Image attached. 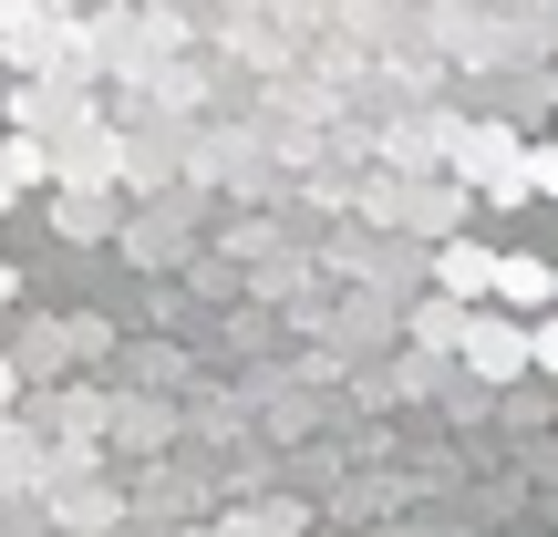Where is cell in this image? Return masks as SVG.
Segmentation results:
<instances>
[{"instance_id": "cell-1", "label": "cell", "mask_w": 558, "mask_h": 537, "mask_svg": "<svg viewBox=\"0 0 558 537\" xmlns=\"http://www.w3.org/2000/svg\"><path fill=\"white\" fill-rule=\"evenodd\" d=\"M465 176H476L497 207L538 197V186H527V145H518V135H497V124H476V135H465Z\"/></svg>"}, {"instance_id": "cell-2", "label": "cell", "mask_w": 558, "mask_h": 537, "mask_svg": "<svg viewBox=\"0 0 558 537\" xmlns=\"http://www.w3.org/2000/svg\"><path fill=\"white\" fill-rule=\"evenodd\" d=\"M465 362H476V382H518V373H538V331H518V320H465Z\"/></svg>"}, {"instance_id": "cell-3", "label": "cell", "mask_w": 558, "mask_h": 537, "mask_svg": "<svg viewBox=\"0 0 558 537\" xmlns=\"http://www.w3.org/2000/svg\"><path fill=\"white\" fill-rule=\"evenodd\" d=\"M435 290L445 300H497V259H486V248H435Z\"/></svg>"}, {"instance_id": "cell-4", "label": "cell", "mask_w": 558, "mask_h": 537, "mask_svg": "<svg viewBox=\"0 0 558 537\" xmlns=\"http://www.w3.org/2000/svg\"><path fill=\"white\" fill-rule=\"evenodd\" d=\"M497 300H507L518 320H538L548 300H558V269H548V259H497Z\"/></svg>"}, {"instance_id": "cell-5", "label": "cell", "mask_w": 558, "mask_h": 537, "mask_svg": "<svg viewBox=\"0 0 558 537\" xmlns=\"http://www.w3.org/2000/svg\"><path fill=\"white\" fill-rule=\"evenodd\" d=\"M41 176H52V156H41L32 135H11V145H0V207H11L21 186H41Z\"/></svg>"}, {"instance_id": "cell-6", "label": "cell", "mask_w": 558, "mask_h": 537, "mask_svg": "<svg viewBox=\"0 0 558 537\" xmlns=\"http://www.w3.org/2000/svg\"><path fill=\"white\" fill-rule=\"evenodd\" d=\"M424 341H435V352H465V300H435V310H424Z\"/></svg>"}, {"instance_id": "cell-7", "label": "cell", "mask_w": 558, "mask_h": 537, "mask_svg": "<svg viewBox=\"0 0 558 537\" xmlns=\"http://www.w3.org/2000/svg\"><path fill=\"white\" fill-rule=\"evenodd\" d=\"M0 41H11L21 62H41V52H52V21H41V11H21V21H11V32H0Z\"/></svg>"}, {"instance_id": "cell-8", "label": "cell", "mask_w": 558, "mask_h": 537, "mask_svg": "<svg viewBox=\"0 0 558 537\" xmlns=\"http://www.w3.org/2000/svg\"><path fill=\"white\" fill-rule=\"evenodd\" d=\"M527 186H538V197H558V145H527Z\"/></svg>"}, {"instance_id": "cell-9", "label": "cell", "mask_w": 558, "mask_h": 537, "mask_svg": "<svg viewBox=\"0 0 558 537\" xmlns=\"http://www.w3.org/2000/svg\"><path fill=\"white\" fill-rule=\"evenodd\" d=\"M527 331H538V373H558V310H538Z\"/></svg>"}, {"instance_id": "cell-10", "label": "cell", "mask_w": 558, "mask_h": 537, "mask_svg": "<svg viewBox=\"0 0 558 537\" xmlns=\"http://www.w3.org/2000/svg\"><path fill=\"white\" fill-rule=\"evenodd\" d=\"M11 403H21V373H11V362H0V414H11Z\"/></svg>"}, {"instance_id": "cell-11", "label": "cell", "mask_w": 558, "mask_h": 537, "mask_svg": "<svg viewBox=\"0 0 558 537\" xmlns=\"http://www.w3.org/2000/svg\"><path fill=\"white\" fill-rule=\"evenodd\" d=\"M21 11H32V0H0V32H11V21H21Z\"/></svg>"}, {"instance_id": "cell-12", "label": "cell", "mask_w": 558, "mask_h": 537, "mask_svg": "<svg viewBox=\"0 0 558 537\" xmlns=\"http://www.w3.org/2000/svg\"><path fill=\"white\" fill-rule=\"evenodd\" d=\"M11 290H21V279H11V259H0V300H11Z\"/></svg>"}]
</instances>
